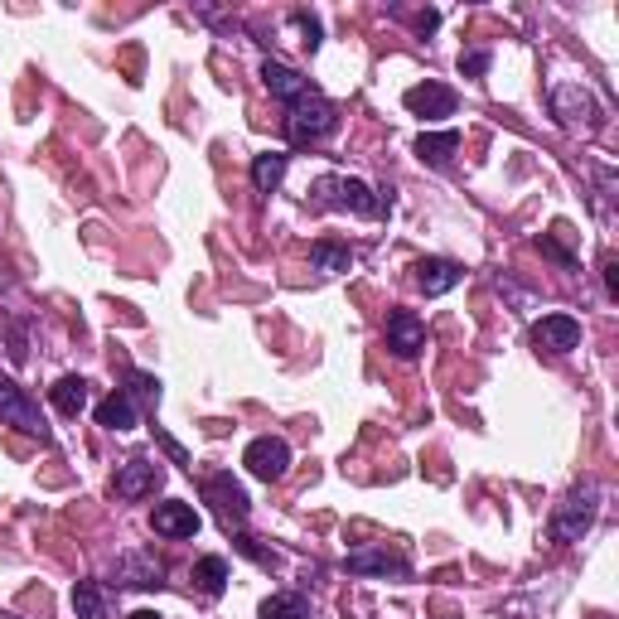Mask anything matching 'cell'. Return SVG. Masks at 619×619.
Masks as SVG:
<instances>
[{"label":"cell","instance_id":"6da1fadb","mask_svg":"<svg viewBox=\"0 0 619 619\" xmlns=\"http://www.w3.org/2000/svg\"><path fill=\"white\" fill-rule=\"evenodd\" d=\"M310 204L334 208V214H354V218H382L392 208V198L372 194L364 180H354V174H320V180L310 184Z\"/></svg>","mask_w":619,"mask_h":619},{"label":"cell","instance_id":"7a4b0ae2","mask_svg":"<svg viewBox=\"0 0 619 619\" xmlns=\"http://www.w3.org/2000/svg\"><path fill=\"white\" fill-rule=\"evenodd\" d=\"M600 484L595 479H581L576 489L562 498V504L552 508V523H547V532H552V542L562 547H576L581 537H586L595 528V518H600Z\"/></svg>","mask_w":619,"mask_h":619},{"label":"cell","instance_id":"3957f363","mask_svg":"<svg viewBox=\"0 0 619 619\" xmlns=\"http://www.w3.org/2000/svg\"><path fill=\"white\" fill-rule=\"evenodd\" d=\"M339 131V112H334V102L330 98H300L296 107H286V141L290 146H320V141H330V136Z\"/></svg>","mask_w":619,"mask_h":619},{"label":"cell","instance_id":"277c9868","mask_svg":"<svg viewBox=\"0 0 619 619\" xmlns=\"http://www.w3.org/2000/svg\"><path fill=\"white\" fill-rule=\"evenodd\" d=\"M552 116H557V126H566V131H586L595 136L605 126V107L595 102V92L586 83H557L552 88Z\"/></svg>","mask_w":619,"mask_h":619},{"label":"cell","instance_id":"5b68a950","mask_svg":"<svg viewBox=\"0 0 619 619\" xmlns=\"http://www.w3.org/2000/svg\"><path fill=\"white\" fill-rule=\"evenodd\" d=\"M204 498L214 504V513H218V523H223V528H242V523L252 518V498H248V489H242L228 470L204 474Z\"/></svg>","mask_w":619,"mask_h":619},{"label":"cell","instance_id":"8992f818","mask_svg":"<svg viewBox=\"0 0 619 619\" xmlns=\"http://www.w3.org/2000/svg\"><path fill=\"white\" fill-rule=\"evenodd\" d=\"M0 422L25 431V436H34V440H49V426H44V416H39V402H34L15 378H5V372H0Z\"/></svg>","mask_w":619,"mask_h":619},{"label":"cell","instance_id":"52a82bcc","mask_svg":"<svg viewBox=\"0 0 619 619\" xmlns=\"http://www.w3.org/2000/svg\"><path fill=\"white\" fill-rule=\"evenodd\" d=\"M112 581H116V591H160L165 586V566L156 562V552L131 547V552H122L112 562Z\"/></svg>","mask_w":619,"mask_h":619},{"label":"cell","instance_id":"ba28073f","mask_svg":"<svg viewBox=\"0 0 619 619\" xmlns=\"http://www.w3.org/2000/svg\"><path fill=\"white\" fill-rule=\"evenodd\" d=\"M242 465H248L252 479L276 484V479H286V470H290V446L282 436H256L248 446V455H242Z\"/></svg>","mask_w":619,"mask_h":619},{"label":"cell","instance_id":"9c48e42d","mask_svg":"<svg viewBox=\"0 0 619 619\" xmlns=\"http://www.w3.org/2000/svg\"><path fill=\"white\" fill-rule=\"evenodd\" d=\"M581 344V320L576 314H542V320L532 324V348L537 354H552V358H562L571 354V348Z\"/></svg>","mask_w":619,"mask_h":619},{"label":"cell","instance_id":"30bf717a","mask_svg":"<svg viewBox=\"0 0 619 619\" xmlns=\"http://www.w3.org/2000/svg\"><path fill=\"white\" fill-rule=\"evenodd\" d=\"M455 88L446 83H436V78H426V83H416V88H406L402 92V107L412 112V116H422V122H440V116H455Z\"/></svg>","mask_w":619,"mask_h":619},{"label":"cell","instance_id":"8fae6325","mask_svg":"<svg viewBox=\"0 0 619 619\" xmlns=\"http://www.w3.org/2000/svg\"><path fill=\"white\" fill-rule=\"evenodd\" d=\"M262 83H266V92H272L276 102H286V107H296L300 98H314V92H320L306 73H296V68L282 64V58H266L262 64Z\"/></svg>","mask_w":619,"mask_h":619},{"label":"cell","instance_id":"7c38bea8","mask_svg":"<svg viewBox=\"0 0 619 619\" xmlns=\"http://www.w3.org/2000/svg\"><path fill=\"white\" fill-rule=\"evenodd\" d=\"M160 479H165V470H160V460H146V455H136V460H126L122 470H116L112 489L116 498H146L160 489Z\"/></svg>","mask_w":619,"mask_h":619},{"label":"cell","instance_id":"4fadbf2b","mask_svg":"<svg viewBox=\"0 0 619 619\" xmlns=\"http://www.w3.org/2000/svg\"><path fill=\"white\" fill-rule=\"evenodd\" d=\"M354 576H412V562H406V552H388V547H358V552H348L344 562Z\"/></svg>","mask_w":619,"mask_h":619},{"label":"cell","instance_id":"5bb4252c","mask_svg":"<svg viewBox=\"0 0 619 619\" xmlns=\"http://www.w3.org/2000/svg\"><path fill=\"white\" fill-rule=\"evenodd\" d=\"M388 348L397 358H416L426 348V324L416 310H392L388 314Z\"/></svg>","mask_w":619,"mask_h":619},{"label":"cell","instance_id":"9a60e30c","mask_svg":"<svg viewBox=\"0 0 619 619\" xmlns=\"http://www.w3.org/2000/svg\"><path fill=\"white\" fill-rule=\"evenodd\" d=\"M412 272H416V286H422L426 296H446V290H455L465 282V266L450 262V256H422Z\"/></svg>","mask_w":619,"mask_h":619},{"label":"cell","instance_id":"2e32d148","mask_svg":"<svg viewBox=\"0 0 619 619\" xmlns=\"http://www.w3.org/2000/svg\"><path fill=\"white\" fill-rule=\"evenodd\" d=\"M150 528H156L160 537H194L198 532V513H194V504L165 498V504H156V513H150Z\"/></svg>","mask_w":619,"mask_h":619},{"label":"cell","instance_id":"e0dca14e","mask_svg":"<svg viewBox=\"0 0 619 619\" xmlns=\"http://www.w3.org/2000/svg\"><path fill=\"white\" fill-rule=\"evenodd\" d=\"M49 402H54V412H58V416H83V412H88V402H92L88 378H78V372L58 378L54 388H49Z\"/></svg>","mask_w":619,"mask_h":619},{"label":"cell","instance_id":"ac0fdd59","mask_svg":"<svg viewBox=\"0 0 619 619\" xmlns=\"http://www.w3.org/2000/svg\"><path fill=\"white\" fill-rule=\"evenodd\" d=\"M460 150V131H422L416 136V160L431 170H446Z\"/></svg>","mask_w":619,"mask_h":619},{"label":"cell","instance_id":"d6986e66","mask_svg":"<svg viewBox=\"0 0 619 619\" xmlns=\"http://www.w3.org/2000/svg\"><path fill=\"white\" fill-rule=\"evenodd\" d=\"M92 416H98V426H107V431H136V422H141L136 402H131V397H126L122 388H116L112 397H102Z\"/></svg>","mask_w":619,"mask_h":619},{"label":"cell","instance_id":"ffe728a7","mask_svg":"<svg viewBox=\"0 0 619 619\" xmlns=\"http://www.w3.org/2000/svg\"><path fill=\"white\" fill-rule=\"evenodd\" d=\"M286 170H290L286 150H262V156L252 160V190L256 194H276L282 190V180H286Z\"/></svg>","mask_w":619,"mask_h":619},{"label":"cell","instance_id":"44dd1931","mask_svg":"<svg viewBox=\"0 0 619 619\" xmlns=\"http://www.w3.org/2000/svg\"><path fill=\"white\" fill-rule=\"evenodd\" d=\"M310 266L314 272H324V276H339V272H348V266H354V248H348V242H314L310 248Z\"/></svg>","mask_w":619,"mask_h":619},{"label":"cell","instance_id":"7402d4cb","mask_svg":"<svg viewBox=\"0 0 619 619\" xmlns=\"http://www.w3.org/2000/svg\"><path fill=\"white\" fill-rule=\"evenodd\" d=\"M194 586H198V595L218 600V595L228 591V562L223 557H198L194 562Z\"/></svg>","mask_w":619,"mask_h":619},{"label":"cell","instance_id":"603a6c76","mask_svg":"<svg viewBox=\"0 0 619 619\" xmlns=\"http://www.w3.org/2000/svg\"><path fill=\"white\" fill-rule=\"evenodd\" d=\"M73 610H78V619H112V605H107L102 581H78L73 586Z\"/></svg>","mask_w":619,"mask_h":619},{"label":"cell","instance_id":"cb8c5ba5","mask_svg":"<svg viewBox=\"0 0 619 619\" xmlns=\"http://www.w3.org/2000/svg\"><path fill=\"white\" fill-rule=\"evenodd\" d=\"M122 392L136 402V412H156V406H160V378H156V372L131 368V372H126V388Z\"/></svg>","mask_w":619,"mask_h":619},{"label":"cell","instance_id":"d4e9b609","mask_svg":"<svg viewBox=\"0 0 619 619\" xmlns=\"http://www.w3.org/2000/svg\"><path fill=\"white\" fill-rule=\"evenodd\" d=\"M262 619H310V600L300 591H276L262 600Z\"/></svg>","mask_w":619,"mask_h":619},{"label":"cell","instance_id":"484cf974","mask_svg":"<svg viewBox=\"0 0 619 619\" xmlns=\"http://www.w3.org/2000/svg\"><path fill=\"white\" fill-rule=\"evenodd\" d=\"M290 30H296L300 34V49H306V54H314V49H320V39H324V30H320V20H314L310 15V10H290Z\"/></svg>","mask_w":619,"mask_h":619},{"label":"cell","instance_id":"4316f807","mask_svg":"<svg viewBox=\"0 0 619 619\" xmlns=\"http://www.w3.org/2000/svg\"><path fill=\"white\" fill-rule=\"evenodd\" d=\"M238 552H242V557H252V562L262 566V571H282V552H272V547H262V542H256V537H238Z\"/></svg>","mask_w":619,"mask_h":619},{"label":"cell","instance_id":"83f0119b","mask_svg":"<svg viewBox=\"0 0 619 619\" xmlns=\"http://www.w3.org/2000/svg\"><path fill=\"white\" fill-rule=\"evenodd\" d=\"M489 64H494V54H489V49H465L460 54V73L465 78H484Z\"/></svg>","mask_w":619,"mask_h":619},{"label":"cell","instance_id":"f1b7e54d","mask_svg":"<svg viewBox=\"0 0 619 619\" xmlns=\"http://www.w3.org/2000/svg\"><path fill=\"white\" fill-rule=\"evenodd\" d=\"M537 252L552 256V262H557V266H566V272H576V256H571V252L562 248V242L552 238V232H542V238H537Z\"/></svg>","mask_w":619,"mask_h":619},{"label":"cell","instance_id":"f546056e","mask_svg":"<svg viewBox=\"0 0 619 619\" xmlns=\"http://www.w3.org/2000/svg\"><path fill=\"white\" fill-rule=\"evenodd\" d=\"M30 358V344H25V324L10 320V364H25Z\"/></svg>","mask_w":619,"mask_h":619},{"label":"cell","instance_id":"4dcf8cb0","mask_svg":"<svg viewBox=\"0 0 619 619\" xmlns=\"http://www.w3.org/2000/svg\"><path fill=\"white\" fill-rule=\"evenodd\" d=\"M600 272H605V296L615 300V296H619V256H615V252L600 256Z\"/></svg>","mask_w":619,"mask_h":619},{"label":"cell","instance_id":"1f68e13d","mask_svg":"<svg viewBox=\"0 0 619 619\" xmlns=\"http://www.w3.org/2000/svg\"><path fill=\"white\" fill-rule=\"evenodd\" d=\"M156 436H160V446H165V450L174 455V465H190V455H184V446H180V440H170L165 431H156Z\"/></svg>","mask_w":619,"mask_h":619},{"label":"cell","instance_id":"d6a6232c","mask_svg":"<svg viewBox=\"0 0 619 619\" xmlns=\"http://www.w3.org/2000/svg\"><path fill=\"white\" fill-rule=\"evenodd\" d=\"M436 25H440L436 10H416V30H422V34H436Z\"/></svg>","mask_w":619,"mask_h":619},{"label":"cell","instance_id":"836d02e7","mask_svg":"<svg viewBox=\"0 0 619 619\" xmlns=\"http://www.w3.org/2000/svg\"><path fill=\"white\" fill-rule=\"evenodd\" d=\"M126 619H160L156 610H136V615H126Z\"/></svg>","mask_w":619,"mask_h":619},{"label":"cell","instance_id":"e575fe53","mask_svg":"<svg viewBox=\"0 0 619 619\" xmlns=\"http://www.w3.org/2000/svg\"><path fill=\"white\" fill-rule=\"evenodd\" d=\"M0 619H20V615H0Z\"/></svg>","mask_w":619,"mask_h":619}]
</instances>
